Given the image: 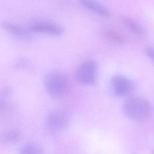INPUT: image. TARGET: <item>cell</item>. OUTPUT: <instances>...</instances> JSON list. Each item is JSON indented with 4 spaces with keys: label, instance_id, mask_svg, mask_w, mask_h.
<instances>
[{
    "label": "cell",
    "instance_id": "277c9868",
    "mask_svg": "<svg viewBox=\"0 0 154 154\" xmlns=\"http://www.w3.org/2000/svg\"><path fill=\"white\" fill-rule=\"evenodd\" d=\"M47 127L52 131L60 132L65 130L69 125V117L68 113L62 109L51 111L46 119Z\"/></svg>",
    "mask_w": 154,
    "mask_h": 154
},
{
    "label": "cell",
    "instance_id": "6da1fadb",
    "mask_svg": "<svg viewBox=\"0 0 154 154\" xmlns=\"http://www.w3.org/2000/svg\"><path fill=\"white\" fill-rule=\"evenodd\" d=\"M123 110L128 118L135 121L142 122L150 117L152 108L147 100L142 97H133L126 100Z\"/></svg>",
    "mask_w": 154,
    "mask_h": 154
},
{
    "label": "cell",
    "instance_id": "5b68a950",
    "mask_svg": "<svg viewBox=\"0 0 154 154\" xmlns=\"http://www.w3.org/2000/svg\"><path fill=\"white\" fill-rule=\"evenodd\" d=\"M31 32L45 33L54 36H61L64 32L62 26L54 23L39 22L35 23L27 27Z\"/></svg>",
    "mask_w": 154,
    "mask_h": 154
},
{
    "label": "cell",
    "instance_id": "8fae6325",
    "mask_svg": "<svg viewBox=\"0 0 154 154\" xmlns=\"http://www.w3.org/2000/svg\"><path fill=\"white\" fill-rule=\"evenodd\" d=\"M104 34L109 40L118 44H124L125 42V38L120 33L114 30L107 29L104 31Z\"/></svg>",
    "mask_w": 154,
    "mask_h": 154
},
{
    "label": "cell",
    "instance_id": "8992f818",
    "mask_svg": "<svg viewBox=\"0 0 154 154\" xmlns=\"http://www.w3.org/2000/svg\"><path fill=\"white\" fill-rule=\"evenodd\" d=\"M113 92L118 97L128 96L133 89V84L131 81L122 75L115 76L111 81Z\"/></svg>",
    "mask_w": 154,
    "mask_h": 154
},
{
    "label": "cell",
    "instance_id": "ba28073f",
    "mask_svg": "<svg viewBox=\"0 0 154 154\" xmlns=\"http://www.w3.org/2000/svg\"><path fill=\"white\" fill-rule=\"evenodd\" d=\"M84 7L97 15L105 18L111 17V13L107 8L95 0H79Z\"/></svg>",
    "mask_w": 154,
    "mask_h": 154
},
{
    "label": "cell",
    "instance_id": "7a4b0ae2",
    "mask_svg": "<svg viewBox=\"0 0 154 154\" xmlns=\"http://www.w3.org/2000/svg\"><path fill=\"white\" fill-rule=\"evenodd\" d=\"M44 86L46 91L51 96L59 98L67 92L68 80L62 72L52 70L48 72L44 77Z\"/></svg>",
    "mask_w": 154,
    "mask_h": 154
},
{
    "label": "cell",
    "instance_id": "5bb4252c",
    "mask_svg": "<svg viewBox=\"0 0 154 154\" xmlns=\"http://www.w3.org/2000/svg\"><path fill=\"white\" fill-rule=\"evenodd\" d=\"M152 154H154V150L153 151V152L152 153Z\"/></svg>",
    "mask_w": 154,
    "mask_h": 154
},
{
    "label": "cell",
    "instance_id": "9c48e42d",
    "mask_svg": "<svg viewBox=\"0 0 154 154\" xmlns=\"http://www.w3.org/2000/svg\"><path fill=\"white\" fill-rule=\"evenodd\" d=\"M2 26L4 29L9 33L20 38H27L29 37L31 32L27 27L24 28L19 24L10 22H3L2 23Z\"/></svg>",
    "mask_w": 154,
    "mask_h": 154
},
{
    "label": "cell",
    "instance_id": "30bf717a",
    "mask_svg": "<svg viewBox=\"0 0 154 154\" xmlns=\"http://www.w3.org/2000/svg\"><path fill=\"white\" fill-rule=\"evenodd\" d=\"M42 147L35 142H30L24 145L19 152L20 154H42Z\"/></svg>",
    "mask_w": 154,
    "mask_h": 154
},
{
    "label": "cell",
    "instance_id": "7c38bea8",
    "mask_svg": "<svg viewBox=\"0 0 154 154\" xmlns=\"http://www.w3.org/2000/svg\"><path fill=\"white\" fill-rule=\"evenodd\" d=\"M20 137V134L17 130H11L4 134L3 140L7 143H14L18 141Z\"/></svg>",
    "mask_w": 154,
    "mask_h": 154
},
{
    "label": "cell",
    "instance_id": "3957f363",
    "mask_svg": "<svg viewBox=\"0 0 154 154\" xmlns=\"http://www.w3.org/2000/svg\"><path fill=\"white\" fill-rule=\"evenodd\" d=\"M97 66L95 61L87 60L81 63L76 69L75 79L82 86L94 85L96 81Z\"/></svg>",
    "mask_w": 154,
    "mask_h": 154
},
{
    "label": "cell",
    "instance_id": "52a82bcc",
    "mask_svg": "<svg viewBox=\"0 0 154 154\" xmlns=\"http://www.w3.org/2000/svg\"><path fill=\"white\" fill-rule=\"evenodd\" d=\"M120 20L124 26L134 35L141 38H145L146 36L145 30L137 21L127 15H121Z\"/></svg>",
    "mask_w": 154,
    "mask_h": 154
},
{
    "label": "cell",
    "instance_id": "4fadbf2b",
    "mask_svg": "<svg viewBox=\"0 0 154 154\" xmlns=\"http://www.w3.org/2000/svg\"><path fill=\"white\" fill-rule=\"evenodd\" d=\"M146 53L147 56L154 62V48L149 46L146 49Z\"/></svg>",
    "mask_w": 154,
    "mask_h": 154
}]
</instances>
